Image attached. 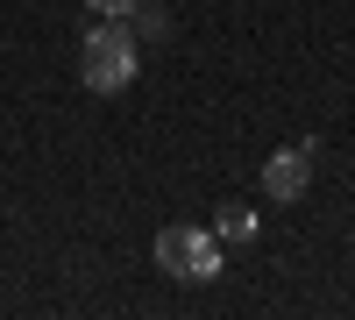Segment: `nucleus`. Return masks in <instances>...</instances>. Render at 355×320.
Here are the masks:
<instances>
[{"label": "nucleus", "instance_id": "f257e3e1", "mask_svg": "<svg viewBox=\"0 0 355 320\" xmlns=\"http://www.w3.org/2000/svg\"><path fill=\"white\" fill-rule=\"evenodd\" d=\"M135 65H142V50H135V28L128 22H100L93 36L78 43V78L93 85V93H121V85H135Z\"/></svg>", "mask_w": 355, "mask_h": 320}, {"label": "nucleus", "instance_id": "39448f33", "mask_svg": "<svg viewBox=\"0 0 355 320\" xmlns=\"http://www.w3.org/2000/svg\"><path fill=\"white\" fill-rule=\"evenodd\" d=\"M214 235H220V242H249V235H256V214H249V207H234V199H227V207L214 214Z\"/></svg>", "mask_w": 355, "mask_h": 320}, {"label": "nucleus", "instance_id": "423d86ee", "mask_svg": "<svg viewBox=\"0 0 355 320\" xmlns=\"http://www.w3.org/2000/svg\"><path fill=\"white\" fill-rule=\"evenodd\" d=\"M85 8H100L107 22H128V8H135V0H85Z\"/></svg>", "mask_w": 355, "mask_h": 320}, {"label": "nucleus", "instance_id": "20e7f679", "mask_svg": "<svg viewBox=\"0 0 355 320\" xmlns=\"http://www.w3.org/2000/svg\"><path fill=\"white\" fill-rule=\"evenodd\" d=\"M128 28H135V43H142V36H171V8H157V0H135V8H128Z\"/></svg>", "mask_w": 355, "mask_h": 320}, {"label": "nucleus", "instance_id": "7ed1b4c3", "mask_svg": "<svg viewBox=\"0 0 355 320\" xmlns=\"http://www.w3.org/2000/svg\"><path fill=\"white\" fill-rule=\"evenodd\" d=\"M306 185H313V142H291V150H277L270 164H263V192H270L277 207L306 199Z\"/></svg>", "mask_w": 355, "mask_h": 320}, {"label": "nucleus", "instance_id": "f03ea898", "mask_svg": "<svg viewBox=\"0 0 355 320\" xmlns=\"http://www.w3.org/2000/svg\"><path fill=\"white\" fill-rule=\"evenodd\" d=\"M157 264H164V278H178V285H214L220 278V235L214 228H164L157 235Z\"/></svg>", "mask_w": 355, "mask_h": 320}]
</instances>
